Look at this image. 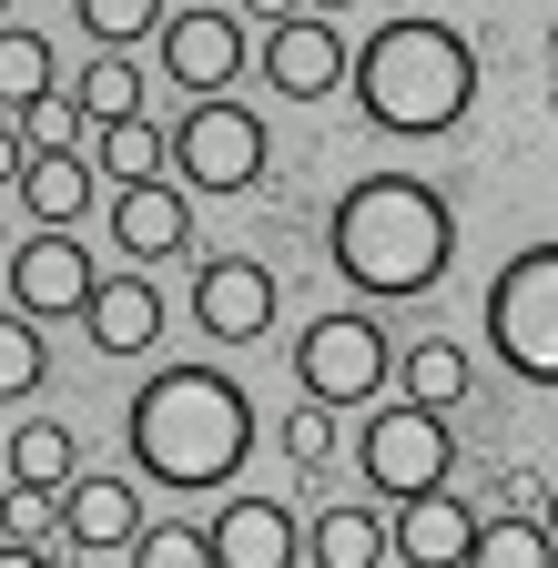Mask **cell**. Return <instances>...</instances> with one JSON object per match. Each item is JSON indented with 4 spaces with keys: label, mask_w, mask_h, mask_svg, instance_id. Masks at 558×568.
Segmentation results:
<instances>
[{
    "label": "cell",
    "mask_w": 558,
    "mask_h": 568,
    "mask_svg": "<svg viewBox=\"0 0 558 568\" xmlns=\"http://www.w3.org/2000/svg\"><path fill=\"white\" fill-rule=\"evenodd\" d=\"M467 568H558V538H548V518H487Z\"/></svg>",
    "instance_id": "24"
},
{
    "label": "cell",
    "mask_w": 558,
    "mask_h": 568,
    "mask_svg": "<svg viewBox=\"0 0 558 568\" xmlns=\"http://www.w3.org/2000/svg\"><path fill=\"white\" fill-rule=\"evenodd\" d=\"M132 568H214V528L163 518V528H143V538H132Z\"/></svg>",
    "instance_id": "27"
},
{
    "label": "cell",
    "mask_w": 558,
    "mask_h": 568,
    "mask_svg": "<svg viewBox=\"0 0 558 568\" xmlns=\"http://www.w3.org/2000/svg\"><path fill=\"white\" fill-rule=\"evenodd\" d=\"M203 11H234V0H203Z\"/></svg>",
    "instance_id": "36"
},
{
    "label": "cell",
    "mask_w": 558,
    "mask_h": 568,
    "mask_svg": "<svg viewBox=\"0 0 558 568\" xmlns=\"http://www.w3.org/2000/svg\"><path fill=\"white\" fill-rule=\"evenodd\" d=\"M477 102V41L437 11H386L376 41L356 51V112L366 132H406V142H437L457 132Z\"/></svg>",
    "instance_id": "3"
},
{
    "label": "cell",
    "mask_w": 558,
    "mask_h": 568,
    "mask_svg": "<svg viewBox=\"0 0 558 568\" xmlns=\"http://www.w3.org/2000/svg\"><path fill=\"white\" fill-rule=\"evenodd\" d=\"M163 82H183L193 102H224L234 82H244V21L234 11H173L163 21Z\"/></svg>",
    "instance_id": "10"
},
{
    "label": "cell",
    "mask_w": 558,
    "mask_h": 568,
    "mask_svg": "<svg viewBox=\"0 0 558 568\" xmlns=\"http://www.w3.org/2000/svg\"><path fill=\"white\" fill-rule=\"evenodd\" d=\"M0 528H11V548H41V538H61V497H41V487H11V497H0Z\"/></svg>",
    "instance_id": "29"
},
{
    "label": "cell",
    "mask_w": 558,
    "mask_h": 568,
    "mask_svg": "<svg viewBox=\"0 0 558 568\" xmlns=\"http://www.w3.org/2000/svg\"><path fill=\"white\" fill-rule=\"evenodd\" d=\"M0 447H11V437H0Z\"/></svg>",
    "instance_id": "40"
},
{
    "label": "cell",
    "mask_w": 558,
    "mask_h": 568,
    "mask_svg": "<svg viewBox=\"0 0 558 568\" xmlns=\"http://www.w3.org/2000/svg\"><path fill=\"white\" fill-rule=\"evenodd\" d=\"M467 386H477V366H467V345H457V335H416V345H406V406L457 416Z\"/></svg>",
    "instance_id": "21"
},
{
    "label": "cell",
    "mask_w": 558,
    "mask_h": 568,
    "mask_svg": "<svg viewBox=\"0 0 558 568\" xmlns=\"http://www.w3.org/2000/svg\"><path fill=\"white\" fill-rule=\"evenodd\" d=\"M274 295H285V284H274V264L214 254V264L193 274V325L214 335V345H254V335L274 325Z\"/></svg>",
    "instance_id": "11"
},
{
    "label": "cell",
    "mask_w": 558,
    "mask_h": 568,
    "mask_svg": "<svg viewBox=\"0 0 558 568\" xmlns=\"http://www.w3.org/2000/svg\"><path fill=\"white\" fill-rule=\"evenodd\" d=\"M335 447H345V437H335V406L295 396V406H285V457H295V467H325Z\"/></svg>",
    "instance_id": "28"
},
{
    "label": "cell",
    "mask_w": 558,
    "mask_h": 568,
    "mask_svg": "<svg viewBox=\"0 0 558 568\" xmlns=\"http://www.w3.org/2000/svg\"><path fill=\"white\" fill-rule=\"evenodd\" d=\"M295 376H305V396L315 406H386V376H396V345H386V325L376 315H315L305 335H295Z\"/></svg>",
    "instance_id": "6"
},
{
    "label": "cell",
    "mask_w": 558,
    "mask_h": 568,
    "mask_svg": "<svg viewBox=\"0 0 558 568\" xmlns=\"http://www.w3.org/2000/svg\"><path fill=\"white\" fill-rule=\"evenodd\" d=\"M153 518H143V487L132 477H82V487H61V538L72 548H132Z\"/></svg>",
    "instance_id": "16"
},
{
    "label": "cell",
    "mask_w": 558,
    "mask_h": 568,
    "mask_svg": "<svg viewBox=\"0 0 558 568\" xmlns=\"http://www.w3.org/2000/svg\"><path fill=\"white\" fill-rule=\"evenodd\" d=\"M92 295H102V264L82 254V234H31V244H11V315H31V325H51V315H92Z\"/></svg>",
    "instance_id": "8"
},
{
    "label": "cell",
    "mask_w": 558,
    "mask_h": 568,
    "mask_svg": "<svg viewBox=\"0 0 558 568\" xmlns=\"http://www.w3.org/2000/svg\"><path fill=\"white\" fill-rule=\"evenodd\" d=\"M82 203H92V163H82V153H31V173H21V213H31V234H72V224H82Z\"/></svg>",
    "instance_id": "19"
},
{
    "label": "cell",
    "mask_w": 558,
    "mask_h": 568,
    "mask_svg": "<svg viewBox=\"0 0 558 568\" xmlns=\"http://www.w3.org/2000/svg\"><path fill=\"white\" fill-rule=\"evenodd\" d=\"M102 173L132 193V183H173V132L163 122H112L102 132Z\"/></svg>",
    "instance_id": "23"
},
{
    "label": "cell",
    "mask_w": 558,
    "mask_h": 568,
    "mask_svg": "<svg viewBox=\"0 0 558 568\" xmlns=\"http://www.w3.org/2000/svg\"><path fill=\"white\" fill-rule=\"evenodd\" d=\"M82 335H92L102 355H153V345H163V284H153V274H102Z\"/></svg>",
    "instance_id": "15"
},
{
    "label": "cell",
    "mask_w": 558,
    "mask_h": 568,
    "mask_svg": "<svg viewBox=\"0 0 558 568\" xmlns=\"http://www.w3.org/2000/svg\"><path fill=\"white\" fill-rule=\"evenodd\" d=\"M31 153H41V142H31V122H11V112H0V193H21Z\"/></svg>",
    "instance_id": "31"
},
{
    "label": "cell",
    "mask_w": 558,
    "mask_h": 568,
    "mask_svg": "<svg viewBox=\"0 0 558 568\" xmlns=\"http://www.w3.org/2000/svg\"><path fill=\"white\" fill-rule=\"evenodd\" d=\"M0 11H11V0H0Z\"/></svg>",
    "instance_id": "39"
},
{
    "label": "cell",
    "mask_w": 558,
    "mask_h": 568,
    "mask_svg": "<svg viewBox=\"0 0 558 568\" xmlns=\"http://www.w3.org/2000/svg\"><path fill=\"white\" fill-rule=\"evenodd\" d=\"M305 11H315V21H335V11H356V0H305Z\"/></svg>",
    "instance_id": "34"
},
{
    "label": "cell",
    "mask_w": 558,
    "mask_h": 568,
    "mask_svg": "<svg viewBox=\"0 0 558 568\" xmlns=\"http://www.w3.org/2000/svg\"><path fill=\"white\" fill-rule=\"evenodd\" d=\"M487 345L528 386H558V244H518L487 284Z\"/></svg>",
    "instance_id": "4"
},
{
    "label": "cell",
    "mask_w": 558,
    "mask_h": 568,
    "mask_svg": "<svg viewBox=\"0 0 558 568\" xmlns=\"http://www.w3.org/2000/svg\"><path fill=\"white\" fill-rule=\"evenodd\" d=\"M72 102L112 132V122H143V71H132V51H92L82 61V82H72Z\"/></svg>",
    "instance_id": "22"
},
{
    "label": "cell",
    "mask_w": 558,
    "mask_h": 568,
    "mask_svg": "<svg viewBox=\"0 0 558 568\" xmlns=\"http://www.w3.org/2000/svg\"><path fill=\"white\" fill-rule=\"evenodd\" d=\"M0 477L11 487H41V497H61V487H82L92 467H82V437L61 416H31V426H11V447H0Z\"/></svg>",
    "instance_id": "18"
},
{
    "label": "cell",
    "mask_w": 558,
    "mask_h": 568,
    "mask_svg": "<svg viewBox=\"0 0 558 568\" xmlns=\"http://www.w3.org/2000/svg\"><path fill=\"white\" fill-rule=\"evenodd\" d=\"M538 518H548V538H558V477H548V508H538Z\"/></svg>",
    "instance_id": "35"
},
{
    "label": "cell",
    "mask_w": 558,
    "mask_h": 568,
    "mask_svg": "<svg viewBox=\"0 0 558 568\" xmlns=\"http://www.w3.org/2000/svg\"><path fill=\"white\" fill-rule=\"evenodd\" d=\"M548 51H558V21H548Z\"/></svg>",
    "instance_id": "38"
},
{
    "label": "cell",
    "mask_w": 558,
    "mask_h": 568,
    "mask_svg": "<svg viewBox=\"0 0 558 568\" xmlns=\"http://www.w3.org/2000/svg\"><path fill=\"white\" fill-rule=\"evenodd\" d=\"M244 11H254V21H264V31H285V21H295V11H305V0H244Z\"/></svg>",
    "instance_id": "32"
},
{
    "label": "cell",
    "mask_w": 558,
    "mask_h": 568,
    "mask_svg": "<svg viewBox=\"0 0 558 568\" xmlns=\"http://www.w3.org/2000/svg\"><path fill=\"white\" fill-rule=\"evenodd\" d=\"M305 558L315 568H386L396 558V518L356 508V497H325V508L305 518Z\"/></svg>",
    "instance_id": "17"
},
{
    "label": "cell",
    "mask_w": 558,
    "mask_h": 568,
    "mask_svg": "<svg viewBox=\"0 0 558 568\" xmlns=\"http://www.w3.org/2000/svg\"><path fill=\"white\" fill-rule=\"evenodd\" d=\"M0 568H51V548H0Z\"/></svg>",
    "instance_id": "33"
},
{
    "label": "cell",
    "mask_w": 558,
    "mask_h": 568,
    "mask_svg": "<svg viewBox=\"0 0 558 568\" xmlns=\"http://www.w3.org/2000/svg\"><path fill=\"white\" fill-rule=\"evenodd\" d=\"M203 528H214V568H305V508L285 497H224Z\"/></svg>",
    "instance_id": "12"
},
{
    "label": "cell",
    "mask_w": 558,
    "mask_h": 568,
    "mask_svg": "<svg viewBox=\"0 0 558 568\" xmlns=\"http://www.w3.org/2000/svg\"><path fill=\"white\" fill-rule=\"evenodd\" d=\"M386 11H416V0H386Z\"/></svg>",
    "instance_id": "37"
},
{
    "label": "cell",
    "mask_w": 558,
    "mask_h": 568,
    "mask_svg": "<svg viewBox=\"0 0 558 568\" xmlns=\"http://www.w3.org/2000/svg\"><path fill=\"white\" fill-rule=\"evenodd\" d=\"M264 82L285 102H335V92H356V51H345L335 21L295 11L285 31H264Z\"/></svg>",
    "instance_id": "9"
},
{
    "label": "cell",
    "mask_w": 558,
    "mask_h": 568,
    "mask_svg": "<svg viewBox=\"0 0 558 568\" xmlns=\"http://www.w3.org/2000/svg\"><path fill=\"white\" fill-rule=\"evenodd\" d=\"M173 183L183 193H254L264 183V122H254V102H193L173 122Z\"/></svg>",
    "instance_id": "7"
},
{
    "label": "cell",
    "mask_w": 558,
    "mask_h": 568,
    "mask_svg": "<svg viewBox=\"0 0 558 568\" xmlns=\"http://www.w3.org/2000/svg\"><path fill=\"white\" fill-rule=\"evenodd\" d=\"M477 528H487V508H467L457 487L406 497V508H396V558L406 568H467L477 558Z\"/></svg>",
    "instance_id": "13"
},
{
    "label": "cell",
    "mask_w": 558,
    "mask_h": 568,
    "mask_svg": "<svg viewBox=\"0 0 558 568\" xmlns=\"http://www.w3.org/2000/svg\"><path fill=\"white\" fill-rule=\"evenodd\" d=\"M51 92H61V71H51V41H41L31 21H0V112H11V122H31Z\"/></svg>",
    "instance_id": "20"
},
{
    "label": "cell",
    "mask_w": 558,
    "mask_h": 568,
    "mask_svg": "<svg viewBox=\"0 0 558 568\" xmlns=\"http://www.w3.org/2000/svg\"><path fill=\"white\" fill-rule=\"evenodd\" d=\"M112 244H122L132 264L183 254V244H193V193H183V183H132V193H112Z\"/></svg>",
    "instance_id": "14"
},
{
    "label": "cell",
    "mask_w": 558,
    "mask_h": 568,
    "mask_svg": "<svg viewBox=\"0 0 558 568\" xmlns=\"http://www.w3.org/2000/svg\"><path fill=\"white\" fill-rule=\"evenodd\" d=\"M82 122H92V112H82L72 92H51V102L31 112V142H41V153H82Z\"/></svg>",
    "instance_id": "30"
},
{
    "label": "cell",
    "mask_w": 558,
    "mask_h": 568,
    "mask_svg": "<svg viewBox=\"0 0 558 568\" xmlns=\"http://www.w3.org/2000/svg\"><path fill=\"white\" fill-rule=\"evenodd\" d=\"M356 467H366V487L376 497H437L447 477H457V426L437 416V406H406V396H386V406H366V426H356Z\"/></svg>",
    "instance_id": "5"
},
{
    "label": "cell",
    "mask_w": 558,
    "mask_h": 568,
    "mask_svg": "<svg viewBox=\"0 0 558 568\" xmlns=\"http://www.w3.org/2000/svg\"><path fill=\"white\" fill-rule=\"evenodd\" d=\"M254 426L264 416H254V396L224 366H153L143 386H132V406H122V447H132V467H143L153 487L203 497V487L244 477Z\"/></svg>",
    "instance_id": "2"
},
{
    "label": "cell",
    "mask_w": 558,
    "mask_h": 568,
    "mask_svg": "<svg viewBox=\"0 0 558 568\" xmlns=\"http://www.w3.org/2000/svg\"><path fill=\"white\" fill-rule=\"evenodd\" d=\"M51 376V355H41V325L31 315H0V406H31Z\"/></svg>",
    "instance_id": "25"
},
{
    "label": "cell",
    "mask_w": 558,
    "mask_h": 568,
    "mask_svg": "<svg viewBox=\"0 0 558 568\" xmlns=\"http://www.w3.org/2000/svg\"><path fill=\"white\" fill-rule=\"evenodd\" d=\"M325 264L356 284V295H376V305H416V295H437L447 264H457V213L416 173H356L335 193V213H325Z\"/></svg>",
    "instance_id": "1"
},
{
    "label": "cell",
    "mask_w": 558,
    "mask_h": 568,
    "mask_svg": "<svg viewBox=\"0 0 558 568\" xmlns=\"http://www.w3.org/2000/svg\"><path fill=\"white\" fill-rule=\"evenodd\" d=\"M72 11H82V41H102V51L163 31V0H72Z\"/></svg>",
    "instance_id": "26"
}]
</instances>
